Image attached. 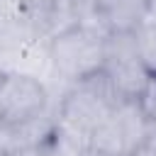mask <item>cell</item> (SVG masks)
<instances>
[{"instance_id":"1","label":"cell","mask_w":156,"mask_h":156,"mask_svg":"<svg viewBox=\"0 0 156 156\" xmlns=\"http://www.w3.org/2000/svg\"><path fill=\"white\" fill-rule=\"evenodd\" d=\"M102 44H105V32L95 22L83 20L80 24L49 39L46 46L49 63L54 73L68 80L71 85L102 68Z\"/></svg>"},{"instance_id":"2","label":"cell","mask_w":156,"mask_h":156,"mask_svg":"<svg viewBox=\"0 0 156 156\" xmlns=\"http://www.w3.org/2000/svg\"><path fill=\"white\" fill-rule=\"evenodd\" d=\"M149 132L151 122L141 105L134 100H122L110 112V117L93 129L88 146L112 156H134V151L146 141Z\"/></svg>"},{"instance_id":"3","label":"cell","mask_w":156,"mask_h":156,"mask_svg":"<svg viewBox=\"0 0 156 156\" xmlns=\"http://www.w3.org/2000/svg\"><path fill=\"white\" fill-rule=\"evenodd\" d=\"M51 110L44 80L24 71H5L0 78V127L29 122Z\"/></svg>"},{"instance_id":"4","label":"cell","mask_w":156,"mask_h":156,"mask_svg":"<svg viewBox=\"0 0 156 156\" xmlns=\"http://www.w3.org/2000/svg\"><path fill=\"white\" fill-rule=\"evenodd\" d=\"M90 17L105 34H132L146 22V0H83Z\"/></svg>"},{"instance_id":"5","label":"cell","mask_w":156,"mask_h":156,"mask_svg":"<svg viewBox=\"0 0 156 156\" xmlns=\"http://www.w3.org/2000/svg\"><path fill=\"white\" fill-rule=\"evenodd\" d=\"M132 39L139 63L146 68L149 76H156V22H141L132 32Z\"/></svg>"},{"instance_id":"6","label":"cell","mask_w":156,"mask_h":156,"mask_svg":"<svg viewBox=\"0 0 156 156\" xmlns=\"http://www.w3.org/2000/svg\"><path fill=\"white\" fill-rule=\"evenodd\" d=\"M2 156H58V151H56V144H54V136H51L44 144L27 146V149H15V151H7Z\"/></svg>"},{"instance_id":"7","label":"cell","mask_w":156,"mask_h":156,"mask_svg":"<svg viewBox=\"0 0 156 156\" xmlns=\"http://www.w3.org/2000/svg\"><path fill=\"white\" fill-rule=\"evenodd\" d=\"M134 156H156V124H151V132H149L146 141L134 151Z\"/></svg>"},{"instance_id":"8","label":"cell","mask_w":156,"mask_h":156,"mask_svg":"<svg viewBox=\"0 0 156 156\" xmlns=\"http://www.w3.org/2000/svg\"><path fill=\"white\" fill-rule=\"evenodd\" d=\"M76 156H112V154H105V151H98V149H90V146H85V149H80Z\"/></svg>"},{"instance_id":"9","label":"cell","mask_w":156,"mask_h":156,"mask_svg":"<svg viewBox=\"0 0 156 156\" xmlns=\"http://www.w3.org/2000/svg\"><path fill=\"white\" fill-rule=\"evenodd\" d=\"M146 20L156 22V0H146Z\"/></svg>"}]
</instances>
